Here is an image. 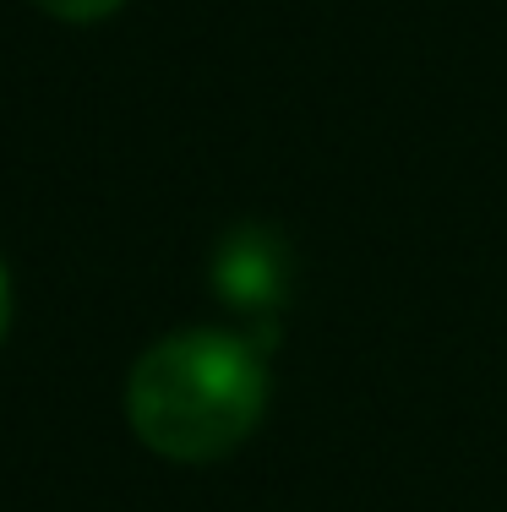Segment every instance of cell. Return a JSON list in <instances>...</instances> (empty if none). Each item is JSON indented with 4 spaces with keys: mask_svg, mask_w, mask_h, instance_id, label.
Returning a JSON list of instances; mask_svg holds the SVG:
<instances>
[{
    "mask_svg": "<svg viewBox=\"0 0 507 512\" xmlns=\"http://www.w3.org/2000/svg\"><path fill=\"white\" fill-rule=\"evenodd\" d=\"M6 333H11V278L0 267V344H6Z\"/></svg>",
    "mask_w": 507,
    "mask_h": 512,
    "instance_id": "obj_4",
    "label": "cell"
},
{
    "mask_svg": "<svg viewBox=\"0 0 507 512\" xmlns=\"http://www.w3.org/2000/svg\"><path fill=\"white\" fill-rule=\"evenodd\" d=\"M213 289L229 311L240 316H262L273 322V311L284 306V289H289V251L273 229L246 224L219 246L213 256Z\"/></svg>",
    "mask_w": 507,
    "mask_h": 512,
    "instance_id": "obj_2",
    "label": "cell"
},
{
    "mask_svg": "<svg viewBox=\"0 0 507 512\" xmlns=\"http://www.w3.org/2000/svg\"><path fill=\"white\" fill-rule=\"evenodd\" d=\"M33 6L50 11L60 22H99V17H110V11H120L126 0H33Z\"/></svg>",
    "mask_w": 507,
    "mask_h": 512,
    "instance_id": "obj_3",
    "label": "cell"
},
{
    "mask_svg": "<svg viewBox=\"0 0 507 512\" xmlns=\"http://www.w3.org/2000/svg\"><path fill=\"white\" fill-rule=\"evenodd\" d=\"M268 409V360L246 333L186 327L142 349L126 382V420L142 447L175 463L235 453Z\"/></svg>",
    "mask_w": 507,
    "mask_h": 512,
    "instance_id": "obj_1",
    "label": "cell"
}]
</instances>
